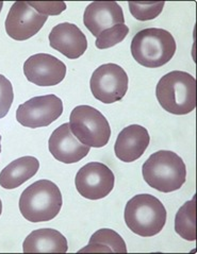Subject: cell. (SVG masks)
Listing matches in <instances>:
<instances>
[{
    "label": "cell",
    "instance_id": "7",
    "mask_svg": "<svg viewBox=\"0 0 197 254\" xmlns=\"http://www.w3.org/2000/svg\"><path fill=\"white\" fill-rule=\"evenodd\" d=\"M129 85L127 72L117 64L108 63L98 67L90 81L91 92L97 100L111 104L122 100Z\"/></svg>",
    "mask_w": 197,
    "mask_h": 254
},
{
    "label": "cell",
    "instance_id": "9",
    "mask_svg": "<svg viewBox=\"0 0 197 254\" xmlns=\"http://www.w3.org/2000/svg\"><path fill=\"white\" fill-rule=\"evenodd\" d=\"M115 178L112 170L102 163L91 162L76 175V189L83 198L99 200L107 197L114 188Z\"/></svg>",
    "mask_w": 197,
    "mask_h": 254
},
{
    "label": "cell",
    "instance_id": "22",
    "mask_svg": "<svg viewBox=\"0 0 197 254\" xmlns=\"http://www.w3.org/2000/svg\"><path fill=\"white\" fill-rule=\"evenodd\" d=\"M14 100L13 86L10 80L0 74V119L6 116Z\"/></svg>",
    "mask_w": 197,
    "mask_h": 254
},
{
    "label": "cell",
    "instance_id": "8",
    "mask_svg": "<svg viewBox=\"0 0 197 254\" xmlns=\"http://www.w3.org/2000/svg\"><path fill=\"white\" fill-rule=\"evenodd\" d=\"M63 113V102L58 96L50 94L37 96L18 107L16 121L26 128H45Z\"/></svg>",
    "mask_w": 197,
    "mask_h": 254
},
{
    "label": "cell",
    "instance_id": "21",
    "mask_svg": "<svg viewBox=\"0 0 197 254\" xmlns=\"http://www.w3.org/2000/svg\"><path fill=\"white\" fill-rule=\"evenodd\" d=\"M165 2H128L132 16L141 21H146L157 18L161 14Z\"/></svg>",
    "mask_w": 197,
    "mask_h": 254
},
{
    "label": "cell",
    "instance_id": "18",
    "mask_svg": "<svg viewBox=\"0 0 197 254\" xmlns=\"http://www.w3.org/2000/svg\"><path fill=\"white\" fill-rule=\"evenodd\" d=\"M79 253H127L126 243L114 230L100 229L90 238L87 247Z\"/></svg>",
    "mask_w": 197,
    "mask_h": 254
},
{
    "label": "cell",
    "instance_id": "26",
    "mask_svg": "<svg viewBox=\"0 0 197 254\" xmlns=\"http://www.w3.org/2000/svg\"><path fill=\"white\" fill-rule=\"evenodd\" d=\"M0 152H1V135H0Z\"/></svg>",
    "mask_w": 197,
    "mask_h": 254
},
{
    "label": "cell",
    "instance_id": "20",
    "mask_svg": "<svg viewBox=\"0 0 197 254\" xmlns=\"http://www.w3.org/2000/svg\"><path fill=\"white\" fill-rule=\"evenodd\" d=\"M129 33V28L125 24L115 25L107 30H104L99 35L97 36L96 47L98 49H108L115 45L123 42L126 36Z\"/></svg>",
    "mask_w": 197,
    "mask_h": 254
},
{
    "label": "cell",
    "instance_id": "13",
    "mask_svg": "<svg viewBox=\"0 0 197 254\" xmlns=\"http://www.w3.org/2000/svg\"><path fill=\"white\" fill-rule=\"evenodd\" d=\"M51 48L59 51L70 60H76L85 55L88 40L80 28L70 22H62L51 30L49 34Z\"/></svg>",
    "mask_w": 197,
    "mask_h": 254
},
{
    "label": "cell",
    "instance_id": "1",
    "mask_svg": "<svg viewBox=\"0 0 197 254\" xmlns=\"http://www.w3.org/2000/svg\"><path fill=\"white\" fill-rule=\"evenodd\" d=\"M156 96L164 111L187 115L196 107V80L189 72L171 71L159 80Z\"/></svg>",
    "mask_w": 197,
    "mask_h": 254
},
{
    "label": "cell",
    "instance_id": "14",
    "mask_svg": "<svg viewBox=\"0 0 197 254\" xmlns=\"http://www.w3.org/2000/svg\"><path fill=\"white\" fill-rule=\"evenodd\" d=\"M83 22L89 31L97 37L104 30L125 24L124 12L115 1H95L87 6Z\"/></svg>",
    "mask_w": 197,
    "mask_h": 254
},
{
    "label": "cell",
    "instance_id": "25",
    "mask_svg": "<svg viewBox=\"0 0 197 254\" xmlns=\"http://www.w3.org/2000/svg\"><path fill=\"white\" fill-rule=\"evenodd\" d=\"M2 6H3V2H2V1H0V12H1Z\"/></svg>",
    "mask_w": 197,
    "mask_h": 254
},
{
    "label": "cell",
    "instance_id": "6",
    "mask_svg": "<svg viewBox=\"0 0 197 254\" xmlns=\"http://www.w3.org/2000/svg\"><path fill=\"white\" fill-rule=\"evenodd\" d=\"M70 127L75 137L90 148H102L109 143L111 128L99 111L91 106H78L71 113Z\"/></svg>",
    "mask_w": 197,
    "mask_h": 254
},
{
    "label": "cell",
    "instance_id": "5",
    "mask_svg": "<svg viewBox=\"0 0 197 254\" xmlns=\"http://www.w3.org/2000/svg\"><path fill=\"white\" fill-rule=\"evenodd\" d=\"M165 206L149 193L136 195L128 201L124 218L131 232L142 237H153L163 230L166 223Z\"/></svg>",
    "mask_w": 197,
    "mask_h": 254
},
{
    "label": "cell",
    "instance_id": "2",
    "mask_svg": "<svg viewBox=\"0 0 197 254\" xmlns=\"http://www.w3.org/2000/svg\"><path fill=\"white\" fill-rule=\"evenodd\" d=\"M63 204L61 190L49 180H39L21 192L19 211L30 222H46L56 218Z\"/></svg>",
    "mask_w": 197,
    "mask_h": 254
},
{
    "label": "cell",
    "instance_id": "10",
    "mask_svg": "<svg viewBox=\"0 0 197 254\" xmlns=\"http://www.w3.org/2000/svg\"><path fill=\"white\" fill-rule=\"evenodd\" d=\"M46 15L36 12L25 1H16L11 6L4 22L6 34L15 41H27L34 36L47 21Z\"/></svg>",
    "mask_w": 197,
    "mask_h": 254
},
{
    "label": "cell",
    "instance_id": "19",
    "mask_svg": "<svg viewBox=\"0 0 197 254\" xmlns=\"http://www.w3.org/2000/svg\"><path fill=\"white\" fill-rule=\"evenodd\" d=\"M176 233L186 241H196V199L188 201L179 208L175 217Z\"/></svg>",
    "mask_w": 197,
    "mask_h": 254
},
{
    "label": "cell",
    "instance_id": "17",
    "mask_svg": "<svg viewBox=\"0 0 197 254\" xmlns=\"http://www.w3.org/2000/svg\"><path fill=\"white\" fill-rule=\"evenodd\" d=\"M40 169V162L34 156H22L11 162L0 173V185L4 190H15L33 178Z\"/></svg>",
    "mask_w": 197,
    "mask_h": 254
},
{
    "label": "cell",
    "instance_id": "12",
    "mask_svg": "<svg viewBox=\"0 0 197 254\" xmlns=\"http://www.w3.org/2000/svg\"><path fill=\"white\" fill-rule=\"evenodd\" d=\"M48 148L52 156L64 164L78 163L90 153V147L75 137L70 124H63L52 132Z\"/></svg>",
    "mask_w": 197,
    "mask_h": 254
},
{
    "label": "cell",
    "instance_id": "16",
    "mask_svg": "<svg viewBox=\"0 0 197 254\" xmlns=\"http://www.w3.org/2000/svg\"><path fill=\"white\" fill-rule=\"evenodd\" d=\"M25 253H66L68 245L64 235L54 229H40L30 233L22 244Z\"/></svg>",
    "mask_w": 197,
    "mask_h": 254
},
{
    "label": "cell",
    "instance_id": "23",
    "mask_svg": "<svg viewBox=\"0 0 197 254\" xmlns=\"http://www.w3.org/2000/svg\"><path fill=\"white\" fill-rule=\"evenodd\" d=\"M36 12L43 15H58L66 9L65 2H29Z\"/></svg>",
    "mask_w": 197,
    "mask_h": 254
},
{
    "label": "cell",
    "instance_id": "24",
    "mask_svg": "<svg viewBox=\"0 0 197 254\" xmlns=\"http://www.w3.org/2000/svg\"><path fill=\"white\" fill-rule=\"evenodd\" d=\"M2 213V202H1V199H0V215Z\"/></svg>",
    "mask_w": 197,
    "mask_h": 254
},
{
    "label": "cell",
    "instance_id": "15",
    "mask_svg": "<svg viewBox=\"0 0 197 254\" xmlns=\"http://www.w3.org/2000/svg\"><path fill=\"white\" fill-rule=\"evenodd\" d=\"M150 143L146 128L140 125H130L124 128L116 138L114 153L116 158L125 163L139 160L145 153Z\"/></svg>",
    "mask_w": 197,
    "mask_h": 254
},
{
    "label": "cell",
    "instance_id": "4",
    "mask_svg": "<svg viewBox=\"0 0 197 254\" xmlns=\"http://www.w3.org/2000/svg\"><path fill=\"white\" fill-rule=\"evenodd\" d=\"M176 49L174 36L160 28L143 29L131 41L133 59L147 68H158L168 64L175 56Z\"/></svg>",
    "mask_w": 197,
    "mask_h": 254
},
{
    "label": "cell",
    "instance_id": "3",
    "mask_svg": "<svg viewBox=\"0 0 197 254\" xmlns=\"http://www.w3.org/2000/svg\"><path fill=\"white\" fill-rule=\"evenodd\" d=\"M142 174L150 188L161 192L178 190L187 180L184 160L170 150H160L151 154L143 164Z\"/></svg>",
    "mask_w": 197,
    "mask_h": 254
},
{
    "label": "cell",
    "instance_id": "11",
    "mask_svg": "<svg viewBox=\"0 0 197 254\" xmlns=\"http://www.w3.org/2000/svg\"><path fill=\"white\" fill-rule=\"evenodd\" d=\"M24 73L29 82L37 86H55L64 80L66 65L51 55L37 54L25 62Z\"/></svg>",
    "mask_w": 197,
    "mask_h": 254
}]
</instances>
